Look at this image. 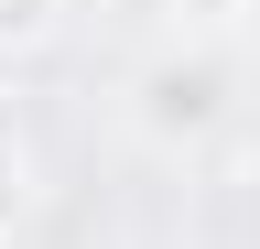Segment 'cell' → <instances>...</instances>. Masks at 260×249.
I'll use <instances>...</instances> for the list:
<instances>
[{
    "instance_id": "1",
    "label": "cell",
    "mask_w": 260,
    "mask_h": 249,
    "mask_svg": "<svg viewBox=\"0 0 260 249\" xmlns=\"http://www.w3.org/2000/svg\"><path fill=\"white\" fill-rule=\"evenodd\" d=\"M119 119H130V141H141V152H162V163L206 152L228 119H239V65H228V44H217V33H174L162 54H141Z\"/></svg>"
},
{
    "instance_id": "2",
    "label": "cell",
    "mask_w": 260,
    "mask_h": 249,
    "mask_svg": "<svg viewBox=\"0 0 260 249\" xmlns=\"http://www.w3.org/2000/svg\"><path fill=\"white\" fill-rule=\"evenodd\" d=\"M109 11H130V22H162V33H206V11H228V0H109Z\"/></svg>"
},
{
    "instance_id": "3",
    "label": "cell",
    "mask_w": 260,
    "mask_h": 249,
    "mask_svg": "<svg viewBox=\"0 0 260 249\" xmlns=\"http://www.w3.org/2000/svg\"><path fill=\"white\" fill-rule=\"evenodd\" d=\"M22 195H32V163H22V130H11V109H0V228L22 217Z\"/></svg>"
},
{
    "instance_id": "4",
    "label": "cell",
    "mask_w": 260,
    "mask_h": 249,
    "mask_svg": "<svg viewBox=\"0 0 260 249\" xmlns=\"http://www.w3.org/2000/svg\"><path fill=\"white\" fill-rule=\"evenodd\" d=\"M54 11H65V0H0V44H32Z\"/></svg>"
}]
</instances>
